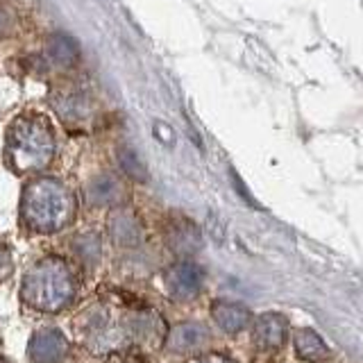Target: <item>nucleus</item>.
<instances>
[{
    "mask_svg": "<svg viewBox=\"0 0 363 363\" xmlns=\"http://www.w3.org/2000/svg\"><path fill=\"white\" fill-rule=\"evenodd\" d=\"M7 162L16 173L41 170L52 162L55 134L41 113H21L7 130Z\"/></svg>",
    "mask_w": 363,
    "mask_h": 363,
    "instance_id": "1",
    "label": "nucleus"
},
{
    "mask_svg": "<svg viewBox=\"0 0 363 363\" xmlns=\"http://www.w3.org/2000/svg\"><path fill=\"white\" fill-rule=\"evenodd\" d=\"M21 293L26 304L41 313L64 311L75 300L73 272L57 257L39 259L23 277Z\"/></svg>",
    "mask_w": 363,
    "mask_h": 363,
    "instance_id": "2",
    "label": "nucleus"
},
{
    "mask_svg": "<svg viewBox=\"0 0 363 363\" xmlns=\"http://www.w3.org/2000/svg\"><path fill=\"white\" fill-rule=\"evenodd\" d=\"M73 196L62 182L57 179H34L23 191V220L34 232L52 234L71 220L73 216Z\"/></svg>",
    "mask_w": 363,
    "mask_h": 363,
    "instance_id": "3",
    "label": "nucleus"
},
{
    "mask_svg": "<svg viewBox=\"0 0 363 363\" xmlns=\"http://www.w3.org/2000/svg\"><path fill=\"white\" fill-rule=\"evenodd\" d=\"M132 311L118 313L109 306H91L79 320V336L94 352L121 350L132 343Z\"/></svg>",
    "mask_w": 363,
    "mask_h": 363,
    "instance_id": "4",
    "label": "nucleus"
},
{
    "mask_svg": "<svg viewBox=\"0 0 363 363\" xmlns=\"http://www.w3.org/2000/svg\"><path fill=\"white\" fill-rule=\"evenodd\" d=\"M166 291L173 295L175 300H191L196 298L202 289L204 272L193 261H179V264L170 266L164 275Z\"/></svg>",
    "mask_w": 363,
    "mask_h": 363,
    "instance_id": "5",
    "label": "nucleus"
},
{
    "mask_svg": "<svg viewBox=\"0 0 363 363\" xmlns=\"http://www.w3.org/2000/svg\"><path fill=\"white\" fill-rule=\"evenodd\" d=\"M68 340L60 329H41L32 336L28 354L34 363H60L66 357Z\"/></svg>",
    "mask_w": 363,
    "mask_h": 363,
    "instance_id": "6",
    "label": "nucleus"
},
{
    "mask_svg": "<svg viewBox=\"0 0 363 363\" xmlns=\"http://www.w3.org/2000/svg\"><path fill=\"white\" fill-rule=\"evenodd\" d=\"M107 227H109L111 241L121 247H136L143 238L141 223H139V218H136V213L128 207L113 209L109 220H107Z\"/></svg>",
    "mask_w": 363,
    "mask_h": 363,
    "instance_id": "7",
    "label": "nucleus"
},
{
    "mask_svg": "<svg viewBox=\"0 0 363 363\" xmlns=\"http://www.w3.org/2000/svg\"><path fill=\"white\" fill-rule=\"evenodd\" d=\"M52 107L62 116L64 123H71V125L84 123L91 116V100L84 91H79V89L57 91L52 96Z\"/></svg>",
    "mask_w": 363,
    "mask_h": 363,
    "instance_id": "8",
    "label": "nucleus"
},
{
    "mask_svg": "<svg viewBox=\"0 0 363 363\" xmlns=\"http://www.w3.org/2000/svg\"><path fill=\"white\" fill-rule=\"evenodd\" d=\"M255 343L261 350H279L286 343L289 336V323L279 313H264L255 320Z\"/></svg>",
    "mask_w": 363,
    "mask_h": 363,
    "instance_id": "9",
    "label": "nucleus"
},
{
    "mask_svg": "<svg viewBox=\"0 0 363 363\" xmlns=\"http://www.w3.org/2000/svg\"><path fill=\"white\" fill-rule=\"evenodd\" d=\"M166 343H168V350H173V352L202 350L209 343V332H207V327L200 323H182L166 334Z\"/></svg>",
    "mask_w": 363,
    "mask_h": 363,
    "instance_id": "10",
    "label": "nucleus"
},
{
    "mask_svg": "<svg viewBox=\"0 0 363 363\" xmlns=\"http://www.w3.org/2000/svg\"><path fill=\"white\" fill-rule=\"evenodd\" d=\"M211 315H213L216 325L227 334L243 332V329L250 325V311L243 304H236V302H225V300L213 302Z\"/></svg>",
    "mask_w": 363,
    "mask_h": 363,
    "instance_id": "11",
    "label": "nucleus"
},
{
    "mask_svg": "<svg viewBox=\"0 0 363 363\" xmlns=\"http://www.w3.org/2000/svg\"><path fill=\"white\" fill-rule=\"evenodd\" d=\"M121 198V184L113 175H96L86 186V200L94 207H102V204H113Z\"/></svg>",
    "mask_w": 363,
    "mask_h": 363,
    "instance_id": "12",
    "label": "nucleus"
},
{
    "mask_svg": "<svg viewBox=\"0 0 363 363\" xmlns=\"http://www.w3.org/2000/svg\"><path fill=\"white\" fill-rule=\"evenodd\" d=\"M293 345H295V352H298L300 359L311 361V363L323 361L329 354L325 340L318 336L313 329H300V332L293 336Z\"/></svg>",
    "mask_w": 363,
    "mask_h": 363,
    "instance_id": "13",
    "label": "nucleus"
},
{
    "mask_svg": "<svg viewBox=\"0 0 363 363\" xmlns=\"http://www.w3.org/2000/svg\"><path fill=\"white\" fill-rule=\"evenodd\" d=\"M48 57L60 66H73L79 60V50L71 37H66V34H52L48 41Z\"/></svg>",
    "mask_w": 363,
    "mask_h": 363,
    "instance_id": "14",
    "label": "nucleus"
},
{
    "mask_svg": "<svg viewBox=\"0 0 363 363\" xmlns=\"http://www.w3.org/2000/svg\"><path fill=\"white\" fill-rule=\"evenodd\" d=\"M170 245L179 252H193L200 247V234L191 223H173V232H170Z\"/></svg>",
    "mask_w": 363,
    "mask_h": 363,
    "instance_id": "15",
    "label": "nucleus"
},
{
    "mask_svg": "<svg viewBox=\"0 0 363 363\" xmlns=\"http://www.w3.org/2000/svg\"><path fill=\"white\" fill-rule=\"evenodd\" d=\"M118 162H121V168L128 173L130 177L134 179H147V173H145V166L143 162L139 159V155H136L132 147H123V150L118 152Z\"/></svg>",
    "mask_w": 363,
    "mask_h": 363,
    "instance_id": "16",
    "label": "nucleus"
},
{
    "mask_svg": "<svg viewBox=\"0 0 363 363\" xmlns=\"http://www.w3.org/2000/svg\"><path fill=\"white\" fill-rule=\"evenodd\" d=\"M75 252L79 259L86 261V264H96V261L102 257V247L96 236H82V238H77Z\"/></svg>",
    "mask_w": 363,
    "mask_h": 363,
    "instance_id": "17",
    "label": "nucleus"
},
{
    "mask_svg": "<svg viewBox=\"0 0 363 363\" xmlns=\"http://www.w3.org/2000/svg\"><path fill=\"white\" fill-rule=\"evenodd\" d=\"M11 272H14V259H11V250L0 243V281H5Z\"/></svg>",
    "mask_w": 363,
    "mask_h": 363,
    "instance_id": "18",
    "label": "nucleus"
},
{
    "mask_svg": "<svg viewBox=\"0 0 363 363\" xmlns=\"http://www.w3.org/2000/svg\"><path fill=\"white\" fill-rule=\"evenodd\" d=\"M191 363H234L230 357H225V354H202V357H198V359H193Z\"/></svg>",
    "mask_w": 363,
    "mask_h": 363,
    "instance_id": "19",
    "label": "nucleus"
},
{
    "mask_svg": "<svg viewBox=\"0 0 363 363\" xmlns=\"http://www.w3.org/2000/svg\"><path fill=\"white\" fill-rule=\"evenodd\" d=\"M168 132H170V130L166 128L164 123H157V125H155V134H157V136H162V139H164L166 143H170V134H168Z\"/></svg>",
    "mask_w": 363,
    "mask_h": 363,
    "instance_id": "20",
    "label": "nucleus"
},
{
    "mask_svg": "<svg viewBox=\"0 0 363 363\" xmlns=\"http://www.w3.org/2000/svg\"><path fill=\"white\" fill-rule=\"evenodd\" d=\"M109 363H143V361L136 359V357H118V359H113Z\"/></svg>",
    "mask_w": 363,
    "mask_h": 363,
    "instance_id": "21",
    "label": "nucleus"
},
{
    "mask_svg": "<svg viewBox=\"0 0 363 363\" xmlns=\"http://www.w3.org/2000/svg\"><path fill=\"white\" fill-rule=\"evenodd\" d=\"M7 23H9L7 14H5V11H3V9H0V30H5V26H7Z\"/></svg>",
    "mask_w": 363,
    "mask_h": 363,
    "instance_id": "22",
    "label": "nucleus"
},
{
    "mask_svg": "<svg viewBox=\"0 0 363 363\" xmlns=\"http://www.w3.org/2000/svg\"><path fill=\"white\" fill-rule=\"evenodd\" d=\"M0 363H5V361H3V359H0Z\"/></svg>",
    "mask_w": 363,
    "mask_h": 363,
    "instance_id": "23",
    "label": "nucleus"
}]
</instances>
